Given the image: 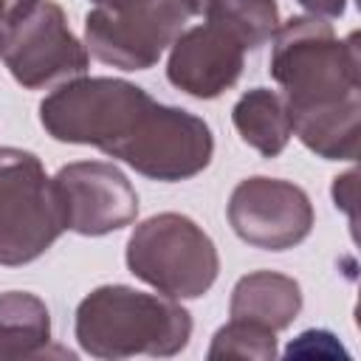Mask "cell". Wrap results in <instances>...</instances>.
<instances>
[{
    "mask_svg": "<svg viewBox=\"0 0 361 361\" xmlns=\"http://www.w3.org/2000/svg\"><path fill=\"white\" fill-rule=\"evenodd\" d=\"M271 79L282 87L293 135L324 161H355L361 135L358 31L338 37L313 14L279 23L271 37Z\"/></svg>",
    "mask_w": 361,
    "mask_h": 361,
    "instance_id": "obj_1",
    "label": "cell"
},
{
    "mask_svg": "<svg viewBox=\"0 0 361 361\" xmlns=\"http://www.w3.org/2000/svg\"><path fill=\"white\" fill-rule=\"evenodd\" d=\"M73 336L82 353L93 358H169L186 350L192 313L158 290L144 293L130 285H99L76 305Z\"/></svg>",
    "mask_w": 361,
    "mask_h": 361,
    "instance_id": "obj_2",
    "label": "cell"
},
{
    "mask_svg": "<svg viewBox=\"0 0 361 361\" xmlns=\"http://www.w3.org/2000/svg\"><path fill=\"white\" fill-rule=\"evenodd\" d=\"M152 104L155 99L127 79L76 76L42 99L39 124L54 141L96 147L113 158L141 127Z\"/></svg>",
    "mask_w": 361,
    "mask_h": 361,
    "instance_id": "obj_3",
    "label": "cell"
},
{
    "mask_svg": "<svg viewBox=\"0 0 361 361\" xmlns=\"http://www.w3.org/2000/svg\"><path fill=\"white\" fill-rule=\"evenodd\" d=\"M127 268L169 299H200L220 274L214 240L192 217L161 212L138 223L124 248Z\"/></svg>",
    "mask_w": 361,
    "mask_h": 361,
    "instance_id": "obj_4",
    "label": "cell"
},
{
    "mask_svg": "<svg viewBox=\"0 0 361 361\" xmlns=\"http://www.w3.org/2000/svg\"><path fill=\"white\" fill-rule=\"evenodd\" d=\"M62 231V206L42 161L28 149L0 147V265L39 259Z\"/></svg>",
    "mask_w": 361,
    "mask_h": 361,
    "instance_id": "obj_5",
    "label": "cell"
},
{
    "mask_svg": "<svg viewBox=\"0 0 361 361\" xmlns=\"http://www.w3.org/2000/svg\"><path fill=\"white\" fill-rule=\"evenodd\" d=\"M214 155L212 127L175 104L155 102L141 127L118 147L116 161L161 183H178L200 175Z\"/></svg>",
    "mask_w": 361,
    "mask_h": 361,
    "instance_id": "obj_6",
    "label": "cell"
},
{
    "mask_svg": "<svg viewBox=\"0 0 361 361\" xmlns=\"http://www.w3.org/2000/svg\"><path fill=\"white\" fill-rule=\"evenodd\" d=\"M0 59L25 90H42L85 76L90 54L71 31L56 0H39L3 39Z\"/></svg>",
    "mask_w": 361,
    "mask_h": 361,
    "instance_id": "obj_7",
    "label": "cell"
},
{
    "mask_svg": "<svg viewBox=\"0 0 361 361\" xmlns=\"http://www.w3.org/2000/svg\"><path fill=\"white\" fill-rule=\"evenodd\" d=\"M226 217L231 231L259 251H288L307 240L316 223L307 192L268 175L240 180L228 195Z\"/></svg>",
    "mask_w": 361,
    "mask_h": 361,
    "instance_id": "obj_8",
    "label": "cell"
},
{
    "mask_svg": "<svg viewBox=\"0 0 361 361\" xmlns=\"http://www.w3.org/2000/svg\"><path fill=\"white\" fill-rule=\"evenodd\" d=\"M189 8L183 0H166L155 8L116 14L90 8L85 14V48L102 65L118 71H147L186 28Z\"/></svg>",
    "mask_w": 361,
    "mask_h": 361,
    "instance_id": "obj_9",
    "label": "cell"
},
{
    "mask_svg": "<svg viewBox=\"0 0 361 361\" xmlns=\"http://www.w3.org/2000/svg\"><path fill=\"white\" fill-rule=\"evenodd\" d=\"M65 231L104 237L138 217V192L110 161H73L54 175Z\"/></svg>",
    "mask_w": 361,
    "mask_h": 361,
    "instance_id": "obj_10",
    "label": "cell"
},
{
    "mask_svg": "<svg viewBox=\"0 0 361 361\" xmlns=\"http://www.w3.org/2000/svg\"><path fill=\"white\" fill-rule=\"evenodd\" d=\"M245 68V48L212 23L183 28L169 45L166 79L192 99H217L237 85Z\"/></svg>",
    "mask_w": 361,
    "mask_h": 361,
    "instance_id": "obj_11",
    "label": "cell"
},
{
    "mask_svg": "<svg viewBox=\"0 0 361 361\" xmlns=\"http://www.w3.org/2000/svg\"><path fill=\"white\" fill-rule=\"evenodd\" d=\"M302 288L293 276L262 268L237 279L228 299V316L279 333L293 324L302 310Z\"/></svg>",
    "mask_w": 361,
    "mask_h": 361,
    "instance_id": "obj_12",
    "label": "cell"
},
{
    "mask_svg": "<svg viewBox=\"0 0 361 361\" xmlns=\"http://www.w3.org/2000/svg\"><path fill=\"white\" fill-rule=\"evenodd\" d=\"M73 355L68 350H51V313L48 305L28 290L0 293V361Z\"/></svg>",
    "mask_w": 361,
    "mask_h": 361,
    "instance_id": "obj_13",
    "label": "cell"
},
{
    "mask_svg": "<svg viewBox=\"0 0 361 361\" xmlns=\"http://www.w3.org/2000/svg\"><path fill=\"white\" fill-rule=\"evenodd\" d=\"M231 121L243 144L257 149L262 158H276L293 135L285 99L271 87L245 90L231 107Z\"/></svg>",
    "mask_w": 361,
    "mask_h": 361,
    "instance_id": "obj_14",
    "label": "cell"
},
{
    "mask_svg": "<svg viewBox=\"0 0 361 361\" xmlns=\"http://www.w3.org/2000/svg\"><path fill=\"white\" fill-rule=\"evenodd\" d=\"M197 17L231 34L245 51L262 48L279 28L276 0H203Z\"/></svg>",
    "mask_w": 361,
    "mask_h": 361,
    "instance_id": "obj_15",
    "label": "cell"
},
{
    "mask_svg": "<svg viewBox=\"0 0 361 361\" xmlns=\"http://www.w3.org/2000/svg\"><path fill=\"white\" fill-rule=\"evenodd\" d=\"M276 333L245 322V319H228L214 336L206 350V358H251V361H271L276 358Z\"/></svg>",
    "mask_w": 361,
    "mask_h": 361,
    "instance_id": "obj_16",
    "label": "cell"
},
{
    "mask_svg": "<svg viewBox=\"0 0 361 361\" xmlns=\"http://www.w3.org/2000/svg\"><path fill=\"white\" fill-rule=\"evenodd\" d=\"M338 353H344V350H341L338 338L327 330H305L285 350L288 358H293V355H305V358H310V355H338Z\"/></svg>",
    "mask_w": 361,
    "mask_h": 361,
    "instance_id": "obj_17",
    "label": "cell"
},
{
    "mask_svg": "<svg viewBox=\"0 0 361 361\" xmlns=\"http://www.w3.org/2000/svg\"><path fill=\"white\" fill-rule=\"evenodd\" d=\"M355 180H358L355 169H347L344 175H338L333 180V203H336V209L347 212L350 226H355Z\"/></svg>",
    "mask_w": 361,
    "mask_h": 361,
    "instance_id": "obj_18",
    "label": "cell"
},
{
    "mask_svg": "<svg viewBox=\"0 0 361 361\" xmlns=\"http://www.w3.org/2000/svg\"><path fill=\"white\" fill-rule=\"evenodd\" d=\"M39 0H0V45L8 37V31L37 6Z\"/></svg>",
    "mask_w": 361,
    "mask_h": 361,
    "instance_id": "obj_19",
    "label": "cell"
},
{
    "mask_svg": "<svg viewBox=\"0 0 361 361\" xmlns=\"http://www.w3.org/2000/svg\"><path fill=\"white\" fill-rule=\"evenodd\" d=\"M307 14L322 20H338L347 11V0H296Z\"/></svg>",
    "mask_w": 361,
    "mask_h": 361,
    "instance_id": "obj_20",
    "label": "cell"
},
{
    "mask_svg": "<svg viewBox=\"0 0 361 361\" xmlns=\"http://www.w3.org/2000/svg\"><path fill=\"white\" fill-rule=\"evenodd\" d=\"M93 8H104V11H116V14H133V11H144V8H155L166 0H90Z\"/></svg>",
    "mask_w": 361,
    "mask_h": 361,
    "instance_id": "obj_21",
    "label": "cell"
},
{
    "mask_svg": "<svg viewBox=\"0 0 361 361\" xmlns=\"http://www.w3.org/2000/svg\"><path fill=\"white\" fill-rule=\"evenodd\" d=\"M183 3H186V8H189V14H192V17H197V14H200L203 0H183Z\"/></svg>",
    "mask_w": 361,
    "mask_h": 361,
    "instance_id": "obj_22",
    "label": "cell"
}]
</instances>
